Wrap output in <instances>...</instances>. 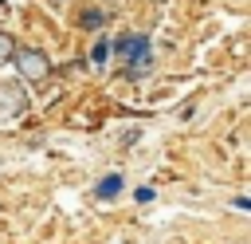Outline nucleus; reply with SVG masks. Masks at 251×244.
Masks as SVG:
<instances>
[{
	"instance_id": "f257e3e1",
	"label": "nucleus",
	"mask_w": 251,
	"mask_h": 244,
	"mask_svg": "<svg viewBox=\"0 0 251 244\" xmlns=\"http://www.w3.org/2000/svg\"><path fill=\"white\" fill-rule=\"evenodd\" d=\"M110 51H118V59L126 63V75H129V79L149 75V63H153V43H149V35H118V39L110 43Z\"/></svg>"
},
{
	"instance_id": "f03ea898",
	"label": "nucleus",
	"mask_w": 251,
	"mask_h": 244,
	"mask_svg": "<svg viewBox=\"0 0 251 244\" xmlns=\"http://www.w3.org/2000/svg\"><path fill=\"white\" fill-rule=\"evenodd\" d=\"M12 63H16V71H20L24 79H31V83H39V79L51 75V59H47L39 47H16V51H12Z\"/></svg>"
},
{
	"instance_id": "7ed1b4c3",
	"label": "nucleus",
	"mask_w": 251,
	"mask_h": 244,
	"mask_svg": "<svg viewBox=\"0 0 251 244\" xmlns=\"http://www.w3.org/2000/svg\"><path fill=\"white\" fill-rule=\"evenodd\" d=\"M27 110V91L20 83H0V118H16Z\"/></svg>"
},
{
	"instance_id": "20e7f679",
	"label": "nucleus",
	"mask_w": 251,
	"mask_h": 244,
	"mask_svg": "<svg viewBox=\"0 0 251 244\" xmlns=\"http://www.w3.org/2000/svg\"><path fill=\"white\" fill-rule=\"evenodd\" d=\"M118 193H122V177H118V173H106V177L94 185V197H98V201H110V197H118Z\"/></svg>"
},
{
	"instance_id": "39448f33",
	"label": "nucleus",
	"mask_w": 251,
	"mask_h": 244,
	"mask_svg": "<svg viewBox=\"0 0 251 244\" xmlns=\"http://www.w3.org/2000/svg\"><path fill=\"white\" fill-rule=\"evenodd\" d=\"M110 59V39H94V47H90V67H102Z\"/></svg>"
},
{
	"instance_id": "423d86ee",
	"label": "nucleus",
	"mask_w": 251,
	"mask_h": 244,
	"mask_svg": "<svg viewBox=\"0 0 251 244\" xmlns=\"http://www.w3.org/2000/svg\"><path fill=\"white\" fill-rule=\"evenodd\" d=\"M78 24H82L86 31H98V28L106 24V12H98V8H94V12H82V16H78Z\"/></svg>"
},
{
	"instance_id": "0eeeda50",
	"label": "nucleus",
	"mask_w": 251,
	"mask_h": 244,
	"mask_svg": "<svg viewBox=\"0 0 251 244\" xmlns=\"http://www.w3.org/2000/svg\"><path fill=\"white\" fill-rule=\"evenodd\" d=\"M12 51H16V39L0 31V63H4V59H12Z\"/></svg>"
},
{
	"instance_id": "6e6552de",
	"label": "nucleus",
	"mask_w": 251,
	"mask_h": 244,
	"mask_svg": "<svg viewBox=\"0 0 251 244\" xmlns=\"http://www.w3.org/2000/svg\"><path fill=\"white\" fill-rule=\"evenodd\" d=\"M133 201H137V205H149V201H153V189H149V185H141V189L133 193Z\"/></svg>"
}]
</instances>
